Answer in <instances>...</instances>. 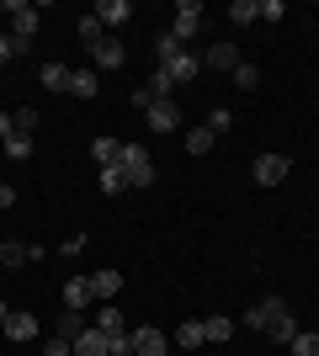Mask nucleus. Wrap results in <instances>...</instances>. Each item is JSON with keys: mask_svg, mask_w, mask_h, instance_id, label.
I'll return each instance as SVG.
<instances>
[{"mask_svg": "<svg viewBox=\"0 0 319 356\" xmlns=\"http://www.w3.org/2000/svg\"><path fill=\"white\" fill-rule=\"evenodd\" d=\"M117 170L128 176V186H154V160H149V149H144V144H122Z\"/></svg>", "mask_w": 319, "mask_h": 356, "instance_id": "obj_1", "label": "nucleus"}, {"mask_svg": "<svg viewBox=\"0 0 319 356\" xmlns=\"http://www.w3.org/2000/svg\"><path fill=\"white\" fill-rule=\"evenodd\" d=\"M197 27H202V6H197V0H181V6H176V22H170V38L186 43Z\"/></svg>", "mask_w": 319, "mask_h": 356, "instance_id": "obj_2", "label": "nucleus"}, {"mask_svg": "<svg viewBox=\"0 0 319 356\" xmlns=\"http://www.w3.org/2000/svg\"><path fill=\"white\" fill-rule=\"evenodd\" d=\"M144 122H149L154 134H176V128H181V106L176 102H154L149 112H144Z\"/></svg>", "mask_w": 319, "mask_h": 356, "instance_id": "obj_3", "label": "nucleus"}, {"mask_svg": "<svg viewBox=\"0 0 319 356\" xmlns=\"http://www.w3.org/2000/svg\"><path fill=\"white\" fill-rule=\"evenodd\" d=\"M91 298H96L91 277H69V282H64V309H75V314H85V309H91Z\"/></svg>", "mask_w": 319, "mask_h": 356, "instance_id": "obj_4", "label": "nucleus"}, {"mask_svg": "<svg viewBox=\"0 0 319 356\" xmlns=\"http://www.w3.org/2000/svg\"><path fill=\"white\" fill-rule=\"evenodd\" d=\"M91 59H96V70H122V64H128V48H122L117 38H101V43L91 48Z\"/></svg>", "mask_w": 319, "mask_h": 356, "instance_id": "obj_5", "label": "nucleus"}, {"mask_svg": "<svg viewBox=\"0 0 319 356\" xmlns=\"http://www.w3.org/2000/svg\"><path fill=\"white\" fill-rule=\"evenodd\" d=\"M256 181H261V186L288 181V154H261V160H256Z\"/></svg>", "mask_w": 319, "mask_h": 356, "instance_id": "obj_6", "label": "nucleus"}, {"mask_svg": "<svg viewBox=\"0 0 319 356\" xmlns=\"http://www.w3.org/2000/svg\"><path fill=\"white\" fill-rule=\"evenodd\" d=\"M165 335H160V330L154 325H144V330H133V356H165Z\"/></svg>", "mask_w": 319, "mask_h": 356, "instance_id": "obj_7", "label": "nucleus"}, {"mask_svg": "<svg viewBox=\"0 0 319 356\" xmlns=\"http://www.w3.org/2000/svg\"><path fill=\"white\" fill-rule=\"evenodd\" d=\"M32 32H38V11H32V6H22V11H16V22H11V43H16V54L32 43Z\"/></svg>", "mask_w": 319, "mask_h": 356, "instance_id": "obj_8", "label": "nucleus"}, {"mask_svg": "<svg viewBox=\"0 0 319 356\" xmlns=\"http://www.w3.org/2000/svg\"><path fill=\"white\" fill-rule=\"evenodd\" d=\"M202 64H208V70H224V74H234V70H240V48H234V43H213Z\"/></svg>", "mask_w": 319, "mask_h": 356, "instance_id": "obj_9", "label": "nucleus"}, {"mask_svg": "<svg viewBox=\"0 0 319 356\" xmlns=\"http://www.w3.org/2000/svg\"><path fill=\"white\" fill-rule=\"evenodd\" d=\"M282 309H288L282 298H266V303H256V309L245 314V325H250V330H266V325H272V319H277Z\"/></svg>", "mask_w": 319, "mask_h": 356, "instance_id": "obj_10", "label": "nucleus"}, {"mask_svg": "<svg viewBox=\"0 0 319 356\" xmlns=\"http://www.w3.org/2000/svg\"><path fill=\"white\" fill-rule=\"evenodd\" d=\"M96 90H101V74H96V70H75V74H69V96H80V102H91Z\"/></svg>", "mask_w": 319, "mask_h": 356, "instance_id": "obj_11", "label": "nucleus"}, {"mask_svg": "<svg viewBox=\"0 0 319 356\" xmlns=\"http://www.w3.org/2000/svg\"><path fill=\"white\" fill-rule=\"evenodd\" d=\"M266 335H272V341H282V346H293L298 341V319H293V309H282L272 319V325H266Z\"/></svg>", "mask_w": 319, "mask_h": 356, "instance_id": "obj_12", "label": "nucleus"}, {"mask_svg": "<svg viewBox=\"0 0 319 356\" xmlns=\"http://www.w3.org/2000/svg\"><path fill=\"white\" fill-rule=\"evenodd\" d=\"M96 16H101V27H122V22L133 16V6H128V0H101Z\"/></svg>", "mask_w": 319, "mask_h": 356, "instance_id": "obj_13", "label": "nucleus"}, {"mask_svg": "<svg viewBox=\"0 0 319 356\" xmlns=\"http://www.w3.org/2000/svg\"><path fill=\"white\" fill-rule=\"evenodd\" d=\"M181 54H186V43H176L170 32H160V38H154V59H160V70H170Z\"/></svg>", "mask_w": 319, "mask_h": 356, "instance_id": "obj_14", "label": "nucleus"}, {"mask_svg": "<svg viewBox=\"0 0 319 356\" xmlns=\"http://www.w3.org/2000/svg\"><path fill=\"white\" fill-rule=\"evenodd\" d=\"M91 330H101V335H128V330H122L117 303H101V309H96V325H91Z\"/></svg>", "mask_w": 319, "mask_h": 356, "instance_id": "obj_15", "label": "nucleus"}, {"mask_svg": "<svg viewBox=\"0 0 319 356\" xmlns=\"http://www.w3.org/2000/svg\"><path fill=\"white\" fill-rule=\"evenodd\" d=\"M6 335H11V341H32V335H38V314H11V319H6Z\"/></svg>", "mask_w": 319, "mask_h": 356, "instance_id": "obj_16", "label": "nucleus"}, {"mask_svg": "<svg viewBox=\"0 0 319 356\" xmlns=\"http://www.w3.org/2000/svg\"><path fill=\"white\" fill-rule=\"evenodd\" d=\"M75 356H112V346H106L101 330H85V335L75 341Z\"/></svg>", "mask_w": 319, "mask_h": 356, "instance_id": "obj_17", "label": "nucleus"}, {"mask_svg": "<svg viewBox=\"0 0 319 356\" xmlns=\"http://www.w3.org/2000/svg\"><path fill=\"white\" fill-rule=\"evenodd\" d=\"M202 335H208L213 346H224L229 335H234V319H229V314H213V319H202Z\"/></svg>", "mask_w": 319, "mask_h": 356, "instance_id": "obj_18", "label": "nucleus"}, {"mask_svg": "<svg viewBox=\"0 0 319 356\" xmlns=\"http://www.w3.org/2000/svg\"><path fill=\"white\" fill-rule=\"evenodd\" d=\"M85 330H91V325H85V314H75V309H64V314H59V335H64L69 346H75Z\"/></svg>", "mask_w": 319, "mask_h": 356, "instance_id": "obj_19", "label": "nucleus"}, {"mask_svg": "<svg viewBox=\"0 0 319 356\" xmlns=\"http://www.w3.org/2000/svg\"><path fill=\"white\" fill-rule=\"evenodd\" d=\"M91 287H96V298H117V287H122V271H91Z\"/></svg>", "mask_w": 319, "mask_h": 356, "instance_id": "obj_20", "label": "nucleus"}, {"mask_svg": "<svg viewBox=\"0 0 319 356\" xmlns=\"http://www.w3.org/2000/svg\"><path fill=\"white\" fill-rule=\"evenodd\" d=\"M75 27H80V43H85V48H96V43H101V38H106V27H101V16H80V22H75Z\"/></svg>", "mask_w": 319, "mask_h": 356, "instance_id": "obj_21", "label": "nucleus"}, {"mask_svg": "<svg viewBox=\"0 0 319 356\" xmlns=\"http://www.w3.org/2000/svg\"><path fill=\"white\" fill-rule=\"evenodd\" d=\"M197 70H202L197 54H181V59L170 64V80H176V86H186V80H197Z\"/></svg>", "mask_w": 319, "mask_h": 356, "instance_id": "obj_22", "label": "nucleus"}, {"mask_svg": "<svg viewBox=\"0 0 319 356\" xmlns=\"http://www.w3.org/2000/svg\"><path fill=\"white\" fill-rule=\"evenodd\" d=\"M69 64H43V90H69Z\"/></svg>", "mask_w": 319, "mask_h": 356, "instance_id": "obj_23", "label": "nucleus"}, {"mask_svg": "<svg viewBox=\"0 0 319 356\" xmlns=\"http://www.w3.org/2000/svg\"><path fill=\"white\" fill-rule=\"evenodd\" d=\"M91 154H96V165H101V170H106V165H117L122 144H117V138H96V144H91Z\"/></svg>", "mask_w": 319, "mask_h": 356, "instance_id": "obj_24", "label": "nucleus"}, {"mask_svg": "<svg viewBox=\"0 0 319 356\" xmlns=\"http://www.w3.org/2000/svg\"><path fill=\"white\" fill-rule=\"evenodd\" d=\"M176 341H181V346H186V351H197V346H202V341H208V335H202V319H186V325H181V330H176Z\"/></svg>", "mask_w": 319, "mask_h": 356, "instance_id": "obj_25", "label": "nucleus"}, {"mask_svg": "<svg viewBox=\"0 0 319 356\" xmlns=\"http://www.w3.org/2000/svg\"><path fill=\"white\" fill-rule=\"evenodd\" d=\"M229 22H240V27H250V22H261L256 0H234V6H229Z\"/></svg>", "mask_w": 319, "mask_h": 356, "instance_id": "obj_26", "label": "nucleus"}, {"mask_svg": "<svg viewBox=\"0 0 319 356\" xmlns=\"http://www.w3.org/2000/svg\"><path fill=\"white\" fill-rule=\"evenodd\" d=\"M170 86H176V80H170V70H160V64H154V74H149V96H154V102H165Z\"/></svg>", "mask_w": 319, "mask_h": 356, "instance_id": "obj_27", "label": "nucleus"}, {"mask_svg": "<svg viewBox=\"0 0 319 356\" xmlns=\"http://www.w3.org/2000/svg\"><path fill=\"white\" fill-rule=\"evenodd\" d=\"M0 266H27V245L6 239V245H0Z\"/></svg>", "mask_w": 319, "mask_h": 356, "instance_id": "obj_28", "label": "nucleus"}, {"mask_svg": "<svg viewBox=\"0 0 319 356\" xmlns=\"http://www.w3.org/2000/svg\"><path fill=\"white\" fill-rule=\"evenodd\" d=\"M101 192H112V197H117V192H128V176H122L117 165H106V170H101Z\"/></svg>", "mask_w": 319, "mask_h": 356, "instance_id": "obj_29", "label": "nucleus"}, {"mask_svg": "<svg viewBox=\"0 0 319 356\" xmlns=\"http://www.w3.org/2000/svg\"><path fill=\"white\" fill-rule=\"evenodd\" d=\"M234 86H240V90H256L261 86V70H256V64H240V70H234Z\"/></svg>", "mask_w": 319, "mask_h": 356, "instance_id": "obj_30", "label": "nucleus"}, {"mask_svg": "<svg viewBox=\"0 0 319 356\" xmlns=\"http://www.w3.org/2000/svg\"><path fill=\"white\" fill-rule=\"evenodd\" d=\"M6 154H11V160H27V154H32V138L27 134H11V138H6Z\"/></svg>", "mask_w": 319, "mask_h": 356, "instance_id": "obj_31", "label": "nucleus"}, {"mask_svg": "<svg viewBox=\"0 0 319 356\" xmlns=\"http://www.w3.org/2000/svg\"><path fill=\"white\" fill-rule=\"evenodd\" d=\"M186 149H192V154H208V149H213V134H208V128H192V134H186Z\"/></svg>", "mask_w": 319, "mask_h": 356, "instance_id": "obj_32", "label": "nucleus"}, {"mask_svg": "<svg viewBox=\"0 0 319 356\" xmlns=\"http://www.w3.org/2000/svg\"><path fill=\"white\" fill-rule=\"evenodd\" d=\"M11 122H16V134H27V138H32V128H38V112H32V106H16V118H11Z\"/></svg>", "mask_w": 319, "mask_h": 356, "instance_id": "obj_33", "label": "nucleus"}, {"mask_svg": "<svg viewBox=\"0 0 319 356\" xmlns=\"http://www.w3.org/2000/svg\"><path fill=\"white\" fill-rule=\"evenodd\" d=\"M288 351H293V356H319V335H298Z\"/></svg>", "mask_w": 319, "mask_h": 356, "instance_id": "obj_34", "label": "nucleus"}, {"mask_svg": "<svg viewBox=\"0 0 319 356\" xmlns=\"http://www.w3.org/2000/svg\"><path fill=\"white\" fill-rule=\"evenodd\" d=\"M256 11H261V22H282V0H256Z\"/></svg>", "mask_w": 319, "mask_h": 356, "instance_id": "obj_35", "label": "nucleus"}, {"mask_svg": "<svg viewBox=\"0 0 319 356\" xmlns=\"http://www.w3.org/2000/svg\"><path fill=\"white\" fill-rule=\"evenodd\" d=\"M229 128H234V118H229L224 106H218V112H213V118H208V134L218 138V134H229Z\"/></svg>", "mask_w": 319, "mask_h": 356, "instance_id": "obj_36", "label": "nucleus"}, {"mask_svg": "<svg viewBox=\"0 0 319 356\" xmlns=\"http://www.w3.org/2000/svg\"><path fill=\"white\" fill-rule=\"evenodd\" d=\"M43 356H75V346L64 341V335H54V341H48V346H43Z\"/></svg>", "mask_w": 319, "mask_h": 356, "instance_id": "obj_37", "label": "nucleus"}, {"mask_svg": "<svg viewBox=\"0 0 319 356\" xmlns=\"http://www.w3.org/2000/svg\"><path fill=\"white\" fill-rule=\"evenodd\" d=\"M11 202H16V186H11V181H0V208H11Z\"/></svg>", "mask_w": 319, "mask_h": 356, "instance_id": "obj_38", "label": "nucleus"}, {"mask_svg": "<svg viewBox=\"0 0 319 356\" xmlns=\"http://www.w3.org/2000/svg\"><path fill=\"white\" fill-rule=\"evenodd\" d=\"M6 59H16V43L6 38V32H0V64H6Z\"/></svg>", "mask_w": 319, "mask_h": 356, "instance_id": "obj_39", "label": "nucleus"}, {"mask_svg": "<svg viewBox=\"0 0 319 356\" xmlns=\"http://www.w3.org/2000/svg\"><path fill=\"white\" fill-rule=\"evenodd\" d=\"M11 134H16V122H11V118H0V144H6Z\"/></svg>", "mask_w": 319, "mask_h": 356, "instance_id": "obj_40", "label": "nucleus"}, {"mask_svg": "<svg viewBox=\"0 0 319 356\" xmlns=\"http://www.w3.org/2000/svg\"><path fill=\"white\" fill-rule=\"evenodd\" d=\"M6 319H11V309H6V303H0V330H6Z\"/></svg>", "mask_w": 319, "mask_h": 356, "instance_id": "obj_41", "label": "nucleus"}]
</instances>
